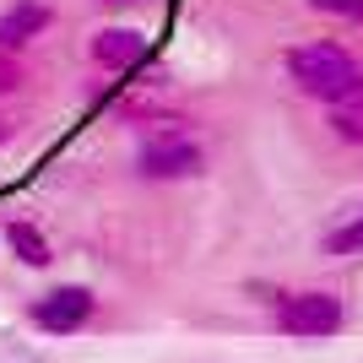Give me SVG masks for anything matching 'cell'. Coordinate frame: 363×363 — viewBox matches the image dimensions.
Listing matches in <instances>:
<instances>
[{
	"instance_id": "6da1fadb",
	"label": "cell",
	"mask_w": 363,
	"mask_h": 363,
	"mask_svg": "<svg viewBox=\"0 0 363 363\" xmlns=\"http://www.w3.org/2000/svg\"><path fill=\"white\" fill-rule=\"evenodd\" d=\"M282 65H288L293 87H298L303 98L325 104V108H331L336 98H347V92L363 82V65H358V55H352L347 44H336V38H315V44H293L288 55H282Z\"/></svg>"
},
{
	"instance_id": "7c38bea8",
	"label": "cell",
	"mask_w": 363,
	"mask_h": 363,
	"mask_svg": "<svg viewBox=\"0 0 363 363\" xmlns=\"http://www.w3.org/2000/svg\"><path fill=\"white\" fill-rule=\"evenodd\" d=\"M98 6H108V11H125V6H141V0H98Z\"/></svg>"
},
{
	"instance_id": "9c48e42d",
	"label": "cell",
	"mask_w": 363,
	"mask_h": 363,
	"mask_svg": "<svg viewBox=\"0 0 363 363\" xmlns=\"http://www.w3.org/2000/svg\"><path fill=\"white\" fill-rule=\"evenodd\" d=\"M325 125H331L336 141H347V147H363V82L347 92V98H336L325 108Z\"/></svg>"
},
{
	"instance_id": "52a82bcc",
	"label": "cell",
	"mask_w": 363,
	"mask_h": 363,
	"mask_svg": "<svg viewBox=\"0 0 363 363\" xmlns=\"http://www.w3.org/2000/svg\"><path fill=\"white\" fill-rule=\"evenodd\" d=\"M0 239H6V250H11L22 266H33V272H44V266H55V250H49L44 228L28 223V217H11V223L0 228Z\"/></svg>"
},
{
	"instance_id": "277c9868",
	"label": "cell",
	"mask_w": 363,
	"mask_h": 363,
	"mask_svg": "<svg viewBox=\"0 0 363 363\" xmlns=\"http://www.w3.org/2000/svg\"><path fill=\"white\" fill-rule=\"evenodd\" d=\"M92 315H98V293L87 288V282H60V288L38 293V298L28 303V325L44 336H76L87 331Z\"/></svg>"
},
{
	"instance_id": "ba28073f",
	"label": "cell",
	"mask_w": 363,
	"mask_h": 363,
	"mask_svg": "<svg viewBox=\"0 0 363 363\" xmlns=\"http://www.w3.org/2000/svg\"><path fill=\"white\" fill-rule=\"evenodd\" d=\"M320 250H325V255H336V260L363 255V201H352L347 212H342L325 233H320Z\"/></svg>"
},
{
	"instance_id": "8fae6325",
	"label": "cell",
	"mask_w": 363,
	"mask_h": 363,
	"mask_svg": "<svg viewBox=\"0 0 363 363\" xmlns=\"http://www.w3.org/2000/svg\"><path fill=\"white\" fill-rule=\"evenodd\" d=\"M16 87H22V65H16V60H6V55H0V98H11Z\"/></svg>"
},
{
	"instance_id": "8992f818",
	"label": "cell",
	"mask_w": 363,
	"mask_h": 363,
	"mask_svg": "<svg viewBox=\"0 0 363 363\" xmlns=\"http://www.w3.org/2000/svg\"><path fill=\"white\" fill-rule=\"evenodd\" d=\"M49 22H55V6H49V0H16V6H6V11H0V55L16 60L33 38L49 33Z\"/></svg>"
},
{
	"instance_id": "4fadbf2b",
	"label": "cell",
	"mask_w": 363,
	"mask_h": 363,
	"mask_svg": "<svg viewBox=\"0 0 363 363\" xmlns=\"http://www.w3.org/2000/svg\"><path fill=\"white\" fill-rule=\"evenodd\" d=\"M6 141H11V120H0V147H6Z\"/></svg>"
},
{
	"instance_id": "30bf717a",
	"label": "cell",
	"mask_w": 363,
	"mask_h": 363,
	"mask_svg": "<svg viewBox=\"0 0 363 363\" xmlns=\"http://www.w3.org/2000/svg\"><path fill=\"white\" fill-rule=\"evenodd\" d=\"M320 16H336V22H352V28H363V0H309Z\"/></svg>"
},
{
	"instance_id": "7a4b0ae2",
	"label": "cell",
	"mask_w": 363,
	"mask_h": 363,
	"mask_svg": "<svg viewBox=\"0 0 363 363\" xmlns=\"http://www.w3.org/2000/svg\"><path fill=\"white\" fill-rule=\"evenodd\" d=\"M272 320L293 342H325L347 325V303L325 288H298V293H272Z\"/></svg>"
},
{
	"instance_id": "5b68a950",
	"label": "cell",
	"mask_w": 363,
	"mask_h": 363,
	"mask_svg": "<svg viewBox=\"0 0 363 363\" xmlns=\"http://www.w3.org/2000/svg\"><path fill=\"white\" fill-rule=\"evenodd\" d=\"M87 55H92V65H104V71H114V76H141L147 71V33H136V28H98L92 33V44H87Z\"/></svg>"
},
{
	"instance_id": "3957f363",
	"label": "cell",
	"mask_w": 363,
	"mask_h": 363,
	"mask_svg": "<svg viewBox=\"0 0 363 363\" xmlns=\"http://www.w3.org/2000/svg\"><path fill=\"white\" fill-rule=\"evenodd\" d=\"M201 168H206V147H201L190 130H179V125L147 130L141 147H136V174H141V179L174 184V179H196Z\"/></svg>"
}]
</instances>
